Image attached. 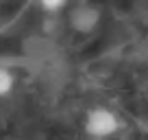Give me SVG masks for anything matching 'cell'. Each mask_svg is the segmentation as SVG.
Masks as SVG:
<instances>
[{
  "label": "cell",
  "instance_id": "6da1fadb",
  "mask_svg": "<svg viewBox=\"0 0 148 140\" xmlns=\"http://www.w3.org/2000/svg\"><path fill=\"white\" fill-rule=\"evenodd\" d=\"M83 127H85V134L92 136V138H109V136H113L120 129V118L109 107L98 105V107L87 112Z\"/></svg>",
  "mask_w": 148,
  "mask_h": 140
},
{
  "label": "cell",
  "instance_id": "7a4b0ae2",
  "mask_svg": "<svg viewBox=\"0 0 148 140\" xmlns=\"http://www.w3.org/2000/svg\"><path fill=\"white\" fill-rule=\"evenodd\" d=\"M98 20H100V13L89 5L74 7L72 13H70V24H72L74 31H79V33H89L98 24Z\"/></svg>",
  "mask_w": 148,
  "mask_h": 140
},
{
  "label": "cell",
  "instance_id": "3957f363",
  "mask_svg": "<svg viewBox=\"0 0 148 140\" xmlns=\"http://www.w3.org/2000/svg\"><path fill=\"white\" fill-rule=\"evenodd\" d=\"M15 88V75L11 72L9 68H5V66H0V96H7V94H11Z\"/></svg>",
  "mask_w": 148,
  "mask_h": 140
},
{
  "label": "cell",
  "instance_id": "277c9868",
  "mask_svg": "<svg viewBox=\"0 0 148 140\" xmlns=\"http://www.w3.org/2000/svg\"><path fill=\"white\" fill-rule=\"evenodd\" d=\"M39 7H42L44 11H61V9H65V0H44V2H39Z\"/></svg>",
  "mask_w": 148,
  "mask_h": 140
}]
</instances>
